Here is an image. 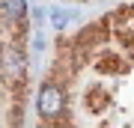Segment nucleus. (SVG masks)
I'll use <instances>...</instances> for the list:
<instances>
[{
    "instance_id": "1",
    "label": "nucleus",
    "mask_w": 134,
    "mask_h": 128,
    "mask_svg": "<svg viewBox=\"0 0 134 128\" xmlns=\"http://www.w3.org/2000/svg\"><path fill=\"white\" fill-rule=\"evenodd\" d=\"M36 128H134V0L57 39Z\"/></svg>"
}]
</instances>
